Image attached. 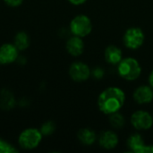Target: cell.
I'll return each mask as SVG.
<instances>
[{"label":"cell","mask_w":153,"mask_h":153,"mask_svg":"<svg viewBox=\"0 0 153 153\" xmlns=\"http://www.w3.org/2000/svg\"><path fill=\"white\" fill-rule=\"evenodd\" d=\"M78 139L83 144L91 145L95 142L96 134L92 130L88 129V128H84V129H82L78 132Z\"/></svg>","instance_id":"cell-14"},{"label":"cell","mask_w":153,"mask_h":153,"mask_svg":"<svg viewBox=\"0 0 153 153\" xmlns=\"http://www.w3.org/2000/svg\"><path fill=\"white\" fill-rule=\"evenodd\" d=\"M42 139V134L35 128L24 130L19 136V145L25 150H32L36 148Z\"/></svg>","instance_id":"cell-3"},{"label":"cell","mask_w":153,"mask_h":153,"mask_svg":"<svg viewBox=\"0 0 153 153\" xmlns=\"http://www.w3.org/2000/svg\"><path fill=\"white\" fill-rule=\"evenodd\" d=\"M112 116L110 117V124L112 125V126L116 127V128H120L125 125V118L121 114H118L117 112L111 114Z\"/></svg>","instance_id":"cell-17"},{"label":"cell","mask_w":153,"mask_h":153,"mask_svg":"<svg viewBox=\"0 0 153 153\" xmlns=\"http://www.w3.org/2000/svg\"><path fill=\"white\" fill-rule=\"evenodd\" d=\"M149 81H150V84H151L152 88H153V72L151 74V75H150V79H149Z\"/></svg>","instance_id":"cell-23"},{"label":"cell","mask_w":153,"mask_h":153,"mask_svg":"<svg viewBox=\"0 0 153 153\" xmlns=\"http://www.w3.org/2000/svg\"><path fill=\"white\" fill-rule=\"evenodd\" d=\"M133 126L138 130H146L152 127L153 124L152 117L145 111L139 110L133 114L131 118Z\"/></svg>","instance_id":"cell-6"},{"label":"cell","mask_w":153,"mask_h":153,"mask_svg":"<svg viewBox=\"0 0 153 153\" xmlns=\"http://www.w3.org/2000/svg\"><path fill=\"white\" fill-rule=\"evenodd\" d=\"M18 58V49L13 44H4L0 47V64L7 65Z\"/></svg>","instance_id":"cell-8"},{"label":"cell","mask_w":153,"mask_h":153,"mask_svg":"<svg viewBox=\"0 0 153 153\" xmlns=\"http://www.w3.org/2000/svg\"><path fill=\"white\" fill-rule=\"evenodd\" d=\"M70 29L73 34L78 37H85L91 31L92 25L90 18L81 14L74 17L70 24Z\"/></svg>","instance_id":"cell-4"},{"label":"cell","mask_w":153,"mask_h":153,"mask_svg":"<svg viewBox=\"0 0 153 153\" xmlns=\"http://www.w3.org/2000/svg\"><path fill=\"white\" fill-rule=\"evenodd\" d=\"M71 4H75V5H79V4H82L83 3H85L87 0H68Z\"/></svg>","instance_id":"cell-22"},{"label":"cell","mask_w":153,"mask_h":153,"mask_svg":"<svg viewBox=\"0 0 153 153\" xmlns=\"http://www.w3.org/2000/svg\"><path fill=\"white\" fill-rule=\"evenodd\" d=\"M69 74L74 81L82 82V81H86L90 77L91 71L87 65L82 62H76L70 66Z\"/></svg>","instance_id":"cell-7"},{"label":"cell","mask_w":153,"mask_h":153,"mask_svg":"<svg viewBox=\"0 0 153 153\" xmlns=\"http://www.w3.org/2000/svg\"><path fill=\"white\" fill-rule=\"evenodd\" d=\"M126 96L124 91L117 87H110L102 91L98 100L100 109L105 114L117 112L124 105Z\"/></svg>","instance_id":"cell-1"},{"label":"cell","mask_w":153,"mask_h":153,"mask_svg":"<svg viewBox=\"0 0 153 153\" xmlns=\"http://www.w3.org/2000/svg\"><path fill=\"white\" fill-rule=\"evenodd\" d=\"M142 69L136 59L127 57L120 61L118 65L119 74L126 80L133 81L137 79L141 74Z\"/></svg>","instance_id":"cell-2"},{"label":"cell","mask_w":153,"mask_h":153,"mask_svg":"<svg viewBox=\"0 0 153 153\" xmlns=\"http://www.w3.org/2000/svg\"><path fill=\"white\" fill-rule=\"evenodd\" d=\"M118 143V137L117 135L110 131H107L105 133H103L100 138V144L108 150L113 149L117 146Z\"/></svg>","instance_id":"cell-11"},{"label":"cell","mask_w":153,"mask_h":153,"mask_svg":"<svg viewBox=\"0 0 153 153\" xmlns=\"http://www.w3.org/2000/svg\"><path fill=\"white\" fill-rule=\"evenodd\" d=\"M124 41L127 48L136 49L140 48L144 41V34L139 28H130L124 36Z\"/></svg>","instance_id":"cell-5"},{"label":"cell","mask_w":153,"mask_h":153,"mask_svg":"<svg viewBox=\"0 0 153 153\" xmlns=\"http://www.w3.org/2000/svg\"><path fill=\"white\" fill-rule=\"evenodd\" d=\"M128 147L134 152L138 153L139 151L141 150V148L144 145V142L142 138L141 135L139 134H134L132 135L127 142Z\"/></svg>","instance_id":"cell-16"},{"label":"cell","mask_w":153,"mask_h":153,"mask_svg":"<svg viewBox=\"0 0 153 153\" xmlns=\"http://www.w3.org/2000/svg\"><path fill=\"white\" fill-rule=\"evenodd\" d=\"M134 98L139 104L149 103L153 100V91L149 86H141L136 89L134 93Z\"/></svg>","instance_id":"cell-9"},{"label":"cell","mask_w":153,"mask_h":153,"mask_svg":"<svg viewBox=\"0 0 153 153\" xmlns=\"http://www.w3.org/2000/svg\"><path fill=\"white\" fill-rule=\"evenodd\" d=\"M4 1L8 5L15 7V6H19V5L22 3L23 0H4Z\"/></svg>","instance_id":"cell-21"},{"label":"cell","mask_w":153,"mask_h":153,"mask_svg":"<svg viewBox=\"0 0 153 153\" xmlns=\"http://www.w3.org/2000/svg\"><path fill=\"white\" fill-rule=\"evenodd\" d=\"M138 153H153V145H143Z\"/></svg>","instance_id":"cell-20"},{"label":"cell","mask_w":153,"mask_h":153,"mask_svg":"<svg viewBox=\"0 0 153 153\" xmlns=\"http://www.w3.org/2000/svg\"><path fill=\"white\" fill-rule=\"evenodd\" d=\"M84 48V44L82 39L78 36L70 38L66 42V49L72 56H80Z\"/></svg>","instance_id":"cell-10"},{"label":"cell","mask_w":153,"mask_h":153,"mask_svg":"<svg viewBox=\"0 0 153 153\" xmlns=\"http://www.w3.org/2000/svg\"><path fill=\"white\" fill-rule=\"evenodd\" d=\"M30 45V38L28 34L24 31H20L15 35L14 46L18 50H24Z\"/></svg>","instance_id":"cell-15"},{"label":"cell","mask_w":153,"mask_h":153,"mask_svg":"<svg viewBox=\"0 0 153 153\" xmlns=\"http://www.w3.org/2000/svg\"><path fill=\"white\" fill-rule=\"evenodd\" d=\"M15 105V100L13 93L4 89L0 92V108L3 110H10Z\"/></svg>","instance_id":"cell-12"},{"label":"cell","mask_w":153,"mask_h":153,"mask_svg":"<svg viewBox=\"0 0 153 153\" xmlns=\"http://www.w3.org/2000/svg\"><path fill=\"white\" fill-rule=\"evenodd\" d=\"M55 130H56L55 123L52 121H48L41 126V128L39 131L42 134V135H50L55 132Z\"/></svg>","instance_id":"cell-18"},{"label":"cell","mask_w":153,"mask_h":153,"mask_svg":"<svg viewBox=\"0 0 153 153\" xmlns=\"http://www.w3.org/2000/svg\"><path fill=\"white\" fill-rule=\"evenodd\" d=\"M105 58L108 63L113 65L118 64L122 60V52L118 48L115 46H109L105 51Z\"/></svg>","instance_id":"cell-13"},{"label":"cell","mask_w":153,"mask_h":153,"mask_svg":"<svg viewBox=\"0 0 153 153\" xmlns=\"http://www.w3.org/2000/svg\"><path fill=\"white\" fill-rule=\"evenodd\" d=\"M17 152L18 151L13 145L0 138V153H13Z\"/></svg>","instance_id":"cell-19"}]
</instances>
